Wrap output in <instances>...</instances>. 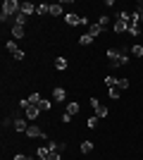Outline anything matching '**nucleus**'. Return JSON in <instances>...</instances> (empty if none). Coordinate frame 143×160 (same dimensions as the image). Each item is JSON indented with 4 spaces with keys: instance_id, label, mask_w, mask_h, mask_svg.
Here are the masks:
<instances>
[{
    "instance_id": "7",
    "label": "nucleus",
    "mask_w": 143,
    "mask_h": 160,
    "mask_svg": "<svg viewBox=\"0 0 143 160\" xmlns=\"http://www.w3.org/2000/svg\"><path fill=\"white\" fill-rule=\"evenodd\" d=\"M81 19L83 17H79V14H64V24H69V27H76V24H81Z\"/></svg>"
},
{
    "instance_id": "16",
    "label": "nucleus",
    "mask_w": 143,
    "mask_h": 160,
    "mask_svg": "<svg viewBox=\"0 0 143 160\" xmlns=\"http://www.w3.org/2000/svg\"><path fill=\"white\" fill-rule=\"evenodd\" d=\"M14 27H26V14H17V17H14Z\"/></svg>"
},
{
    "instance_id": "10",
    "label": "nucleus",
    "mask_w": 143,
    "mask_h": 160,
    "mask_svg": "<svg viewBox=\"0 0 143 160\" xmlns=\"http://www.w3.org/2000/svg\"><path fill=\"white\" fill-rule=\"evenodd\" d=\"M36 14L43 17V14H50V2H41V5L36 7Z\"/></svg>"
},
{
    "instance_id": "4",
    "label": "nucleus",
    "mask_w": 143,
    "mask_h": 160,
    "mask_svg": "<svg viewBox=\"0 0 143 160\" xmlns=\"http://www.w3.org/2000/svg\"><path fill=\"white\" fill-rule=\"evenodd\" d=\"M24 115H26V120H36V117L41 115V108L34 105V103H29V105L24 108Z\"/></svg>"
},
{
    "instance_id": "32",
    "label": "nucleus",
    "mask_w": 143,
    "mask_h": 160,
    "mask_svg": "<svg viewBox=\"0 0 143 160\" xmlns=\"http://www.w3.org/2000/svg\"><path fill=\"white\" fill-rule=\"evenodd\" d=\"M107 22H110V17H105V14H102V17H100V22H98V24H100V27H105Z\"/></svg>"
},
{
    "instance_id": "1",
    "label": "nucleus",
    "mask_w": 143,
    "mask_h": 160,
    "mask_svg": "<svg viewBox=\"0 0 143 160\" xmlns=\"http://www.w3.org/2000/svg\"><path fill=\"white\" fill-rule=\"evenodd\" d=\"M19 12H21V2H17V0H5V2H2V12H0V22L5 24V22L14 19Z\"/></svg>"
},
{
    "instance_id": "20",
    "label": "nucleus",
    "mask_w": 143,
    "mask_h": 160,
    "mask_svg": "<svg viewBox=\"0 0 143 160\" xmlns=\"http://www.w3.org/2000/svg\"><path fill=\"white\" fill-rule=\"evenodd\" d=\"M12 38H24V27H12Z\"/></svg>"
},
{
    "instance_id": "13",
    "label": "nucleus",
    "mask_w": 143,
    "mask_h": 160,
    "mask_svg": "<svg viewBox=\"0 0 143 160\" xmlns=\"http://www.w3.org/2000/svg\"><path fill=\"white\" fill-rule=\"evenodd\" d=\"M50 14H53V17H60L62 14V2H53V5H50Z\"/></svg>"
},
{
    "instance_id": "36",
    "label": "nucleus",
    "mask_w": 143,
    "mask_h": 160,
    "mask_svg": "<svg viewBox=\"0 0 143 160\" xmlns=\"http://www.w3.org/2000/svg\"><path fill=\"white\" fill-rule=\"evenodd\" d=\"M141 10H143V0H141Z\"/></svg>"
},
{
    "instance_id": "33",
    "label": "nucleus",
    "mask_w": 143,
    "mask_h": 160,
    "mask_svg": "<svg viewBox=\"0 0 143 160\" xmlns=\"http://www.w3.org/2000/svg\"><path fill=\"white\" fill-rule=\"evenodd\" d=\"M60 122H64V124H67V122H72V115H67V112H64V115H62V120Z\"/></svg>"
},
{
    "instance_id": "2",
    "label": "nucleus",
    "mask_w": 143,
    "mask_h": 160,
    "mask_svg": "<svg viewBox=\"0 0 143 160\" xmlns=\"http://www.w3.org/2000/svg\"><path fill=\"white\" fill-rule=\"evenodd\" d=\"M107 62H110V67L126 65V62H129V55L126 53H117V50H107Z\"/></svg>"
},
{
    "instance_id": "3",
    "label": "nucleus",
    "mask_w": 143,
    "mask_h": 160,
    "mask_svg": "<svg viewBox=\"0 0 143 160\" xmlns=\"http://www.w3.org/2000/svg\"><path fill=\"white\" fill-rule=\"evenodd\" d=\"M88 103H91V108H93V115H95V117H100V120H102V117H107V108L102 105L98 98H91Z\"/></svg>"
},
{
    "instance_id": "23",
    "label": "nucleus",
    "mask_w": 143,
    "mask_h": 160,
    "mask_svg": "<svg viewBox=\"0 0 143 160\" xmlns=\"http://www.w3.org/2000/svg\"><path fill=\"white\" fill-rule=\"evenodd\" d=\"M98 122H100V117H95V115H93V117H88V120H86V124H88L91 129H95V127H98Z\"/></svg>"
},
{
    "instance_id": "26",
    "label": "nucleus",
    "mask_w": 143,
    "mask_h": 160,
    "mask_svg": "<svg viewBox=\"0 0 143 160\" xmlns=\"http://www.w3.org/2000/svg\"><path fill=\"white\" fill-rule=\"evenodd\" d=\"M117 81H119V79H115V77H105V84H107L110 88H115V86H117Z\"/></svg>"
},
{
    "instance_id": "28",
    "label": "nucleus",
    "mask_w": 143,
    "mask_h": 160,
    "mask_svg": "<svg viewBox=\"0 0 143 160\" xmlns=\"http://www.w3.org/2000/svg\"><path fill=\"white\" fill-rule=\"evenodd\" d=\"M129 33H131V36H138V33H141V29H138V24H134V27H129Z\"/></svg>"
},
{
    "instance_id": "21",
    "label": "nucleus",
    "mask_w": 143,
    "mask_h": 160,
    "mask_svg": "<svg viewBox=\"0 0 143 160\" xmlns=\"http://www.w3.org/2000/svg\"><path fill=\"white\" fill-rule=\"evenodd\" d=\"M79 43H81V46H91V43H93V36H91V33H83L81 38H79Z\"/></svg>"
},
{
    "instance_id": "5",
    "label": "nucleus",
    "mask_w": 143,
    "mask_h": 160,
    "mask_svg": "<svg viewBox=\"0 0 143 160\" xmlns=\"http://www.w3.org/2000/svg\"><path fill=\"white\" fill-rule=\"evenodd\" d=\"M26 136L29 139H45V134H43V129L41 127H36V124H29V129H26Z\"/></svg>"
},
{
    "instance_id": "34",
    "label": "nucleus",
    "mask_w": 143,
    "mask_h": 160,
    "mask_svg": "<svg viewBox=\"0 0 143 160\" xmlns=\"http://www.w3.org/2000/svg\"><path fill=\"white\" fill-rule=\"evenodd\" d=\"M14 160H31V158H29V155H21V153H19V155H14Z\"/></svg>"
},
{
    "instance_id": "12",
    "label": "nucleus",
    "mask_w": 143,
    "mask_h": 160,
    "mask_svg": "<svg viewBox=\"0 0 143 160\" xmlns=\"http://www.w3.org/2000/svg\"><path fill=\"white\" fill-rule=\"evenodd\" d=\"M64 112L67 115H76L79 112V103H67V105H64Z\"/></svg>"
},
{
    "instance_id": "9",
    "label": "nucleus",
    "mask_w": 143,
    "mask_h": 160,
    "mask_svg": "<svg viewBox=\"0 0 143 160\" xmlns=\"http://www.w3.org/2000/svg\"><path fill=\"white\" fill-rule=\"evenodd\" d=\"M36 7L38 5H34V2H21V14H36Z\"/></svg>"
},
{
    "instance_id": "6",
    "label": "nucleus",
    "mask_w": 143,
    "mask_h": 160,
    "mask_svg": "<svg viewBox=\"0 0 143 160\" xmlns=\"http://www.w3.org/2000/svg\"><path fill=\"white\" fill-rule=\"evenodd\" d=\"M64 98H67V91H64L62 86H55L53 88V100L55 103H64Z\"/></svg>"
},
{
    "instance_id": "27",
    "label": "nucleus",
    "mask_w": 143,
    "mask_h": 160,
    "mask_svg": "<svg viewBox=\"0 0 143 160\" xmlns=\"http://www.w3.org/2000/svg\"><path fill=\"white\" fill-rule=\"evenodd\" d=\"M38 108H41V110H45V112H48V110L53 108V103H50V100H45V98H43V103H41V105H38Z\"/></svg>"
},
{
    "instance_id": "29",
    "label": "nucleus",
    "mask_w": 143,
    "mask_h": 160,
    "mask_svg": "<svg viewBox=\"0 0 143 160\" xmlns=\"http://www.w3.org/2000/svg\"><path fill=\"white\" fill-rule=\"evenodd\" d=\"M110 98H115V100L119 98V88H117V86H115V88H110Z\"/></svg>"
},
{
    "instance_id": "8",
    "label": "nucleus",
    "mask_w": 143,
    "mask_h": 160,
    "mask_svg": "<svg viewBox=\"0 0 143 160\" xmlns=\"http://www.w3.org/2000/svg\"><path fill=\"white\" fill-rule=\"evenodd\" d=\"M12 127H14V132H19V134H26L29 124H26V122H24V120H21V117H17V120H14V124H12Z\"/></svg>"
},
{
    "instance_id": "37",
    "label": "nucleus",
    "mask_w": 143,
    "mask_h": 160,
    "mask_svg": "<svg viewBox=\"0 0 143 160\" xmlns=\"http://www.w3.org/2000/svg\"><path fill=\"white\" fill-rule=\"evenodd\" d=\"M41 160H48V158H41Z\"/></svg>"
},
{
    "instance_id": "15",
    "label": "nucleus",
    "mask_w": 143,
    "mask_h": 160,
    "mask_svg": "<svg viewBox=\"0 0 143 160\" xmlns=\"http://www.w3.org/2000/svg\"><path fill=\"white\" fill-rule=\"evenodd\" d=\"M67 60H64V58H57V60H55V69H60V72H64V69H67Z\"/></svg>"
},
{
    "instance_id": "17",
    "label": "nucleus",
    "mask_w": 143,
    "mask_h": 160,
    "mask_svg": "<svg viewBox=\"0 0 143 160\" xmlns=\"http://www.w3.org/2000/svg\"><path fill=\"white\" fill-rule=\"evenodd\" d=\"M91 151H93V141H81V153L88 155Z\"/></svg>"
},
{
    "instance_id": "19",
    "label": "nucleus",
    "mask_w": 143,
    "mask_h": 160,
    "mask_svg": "<svg viewBox=\"0 0 143 160\" xmlns=\"http://www.w3.org/2000/svg\"><path fill=\"white\" fill-rule=\"evenodd\" d=\"M36 155H38V158H50V148H48V146H41L38 151H36Z\"/></svg>"
},
{
    "instance_id": "22",
    "label": "nucleus",
    "mask_w": 143,
    "mask_h": 160,
    "mask_svg": "<svg viewBox=\"0 0 143 160\" xmlns=\"http://www.w3.org/2000/svg\"><path fill=\"white\" fill-rule=\"evenodd\" d=\"M129 50H131V55H136V58H143V46H131Z\"/></svg>"
},
{
    "instance_id": "30",
    "label": "nucleus",
    "mask_w": 143,
    "mask_h": 160,
    "mask_svg": "<svg viewBox=\"0 0 143 160\" xmlns=\"http://www.w3.org/2000/svg\"><path fill=\"white\" fill-rule=\"evenodd\" d=\"M48 160H62L60 151H53V153H50V158H48Z\"/></svg>"
},
{
    "instance_id": "18",
    "label": "nucleus",
    "mask_w": 143,
    "mask_h": 160,
    "mask_svg": "<svg viewBox=\"0 0 143 160\" xmlns=\"http://www.w3.org/2000/svg\"><path fill=\"white\" fill-rule=\"evenodd\" d=\"M29 103H34V105H41V103H43V96H41V93H31V96H29Z\"/></svg>"
},
{
    "instance_id": "11",
    "label": "nucleus",
    "mask_w": 143,
    "mask_h": 160,
    "mask_svg": "<svg viewBox=\"0 0 143 160\" xmlns=\"http://www.w3.org/2000/svg\"><path fill=\"white\" fill-rule=\"evenodd\" d=\"M112 31H115V33H124V31H129V24H124V22L117 19V22H115V27H112Z\"/></svg>"
},
{
    "instance_id": "35",
    "label": "nucleus",
    "mask_w": 143,
    "mask_h": 160,
    "mask_svg": "<svg viewBox=\"0 0 143 160\" xmlns=\"http://www.w3.org/2000/svg\"><path fill=\"white\" fill-rule=\"evenodd\" d=\"M138 19H141V22H143V10H141V12H138Z\"/></svg>"
},
{
    "instance_id": "14",
    "label": "nucleus",
    "mask_w": 143,
    "mask_h": 160,
    "mask_svg": "<svg viewBox=\"0 0 143 160\" xmlns=\"http://www.w3.org/2000/svg\"><path fill=\"white\" fill-rule=\"evenodd\" d=\"M88 33L95 38V36H100V33H102V27H100V24H91V27H88Z\"/></svg>"
},
{
    "instance_id": "31",
    "label": "nucleus",
    "mask_w": 143,
    "mask_h": 160,
    "mask_svg": "<svg viewBox=\"0 0 143 160\" xmlns=\"http://www.w3.org/2000/svg\"><path fill=\"white\" fill-rule=\"evenodd\" d=\"M12 58H14V60H24V50H17V53H14Z\"/></svg>"
},
{
    "instance_id": "25",
    "label": "nucleus",
    "mask_w": 143,
    "mask_h": 160,
    "mask_svg": "<svg viewBox=\"0 0 143 160\" xmlns=\"http://www.w3.org/2000/svg\"><path fill=\"white\" fill-rule=\"evenodd\" d=\"M117 88H119V91H124V88H129V79H124V77H122V79L117 81Z\"/></svg>"
},
{
    "instance_id": "24",
    "label": "nucleus",
    "mask_w": 143,
    "mask_h": 160,
    "mask_svg": "<svg viewBox=\"0 0 143 160\" xmlns=\"http://www.w3.org/2000/svg\"><path fill=\"white\" fill-rule=\"evenodd\" d=\"M5 48H7V50H10V53H17V50H19V48H17V43H14V41H7V43H5Z\"/></svg>"
}]
</instances>
